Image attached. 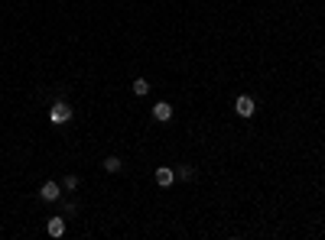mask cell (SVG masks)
Wrapping results in <instances>:
<instances>
[{"label": "cell", "instance_id": "10", "mask_svg": "<svg viewBox=\"0 0 325 240\" xmlns=\"http://www.w3.org/2000/svg\"><path fill=\"white\" fill-rule=\"evenodd\" d=\"M192 175H195V172H192V166H179L176 169V179H192Z\"/></svg>", "mask_w": 325, "mask_h": 240}, {"label": "cell", "instance_id": "9", "mask_svg": "<svg viewBox=\"0 0 325 240\" xmlns=\"http://www.w3.org/2000/svg\"><path fill=\"white\" fill-rule=\"evenodd\" d=\"M62 188H65V191H75V188H78V175H65Z\"/></svg>", "mask_w": 325, "mask_h": 240}, {"label": "cell", "instance_id": "8", "mask_svg": "<svg viewBox=\"0 0 325 240\" xmlns=\"http://www.w3.org/2000/svg\"><path fill=\"white\" fill-rule=\"evenodd\" d=\"M101 166H104V172H121V169H124V162L117 159V156H107V159L101 162Z\"/></svg>", "mask_w": 325, "mask_h": 240}, {"label": "cell", "instance_id": "3", "mask_svg": "<svg viewBox=\"0 0 325 240\" xmlns=\"http://www.w3.org/2000/svg\"><path fill=\"white\" fill-rule=\"evenodd\" d=\"M150 114H153V120H160V123H169V120H172V104H166V101H156V104H153V111H150Z\"/></svg>", "mask_w": 325, "mask_h": 240}, {"label": "cell", "instance_id": "2", "mask_svg": "<svg viewBox=\"0 0 325 240\" xmlns=\"http://www.w3.org/2000/svg\"><path fill=\"white\" fill-rule=\"evenodd\" d=\"M234 111H238L241 114V117H254V111H257V104H254V98H251V94H241V98L238 101H234Z\"/></svg>", "mask_w": 325, "mask_h": 240}, {"label": "cell", "instance_id": "6", "mask_svg": "<svg viewBox=\"0 0 325 240\" xmlns=\"http://www.w3.org/2000/svg\"><path fill=\"white\" fill-rule=\"evenodd\" d=\"M46 230H49V237H62L65 234V217H49Z\"/></svg>", "mask_w": 325, "mask_h": 240}, {"label": "cell", "instance_id": "5", "mask_svg": "<svg viewBox=\"0 0 325 240\" xmlns=\"http://www.w3.org/2000/svg\"><path fill=\"white\" fill-rule=\"evenodd\" d=\"M172 182H176V169H169V166L156 169V185H160V188H169Z\"/></svg>", "mask_w": 325, "mask_h": 240}, {"label": "cell", "instance_id": "1", "mask_svg": "<svg viewBox=\"0 0 325 240\" xmlns=\"http://www.w3.org/2000/svg\"><path fill=\"white\" fill-rule=\"evenodd\" d=\"M49 120L52 123H68L72 120V107H68L65 101H55V104L49 107Z\"/></svg>", "mask_w": 325, "mask_h": 240}, {"label": "cell", "instance_id": "7", "mask_svg": "<svg viewBox=\"0 0 325 240\" xmlns=\"http://www.w3.org/2000/svg\"><path fill=\"white\" fill-rule=\"evenodd\" d=\"M134 94H137V98H147V94H150V81L147 78H137L134 81Z\"/></svg>", "mask_w": 325, "mask_h": 240}, {"label": "cell", "instance_id": "4", "mask_svg": "<svg viewBox=\"0 0 325 240\" xmlns=\"http://www.w3.org/2000/svg\"><path fill=\"white\" fill-rule=\"evenodd\" d=\"M59 195H62V188H59V182H46L43 188H39V198H43V201H59Z\"/></svg>", "mask_w": 325, "mask_h": 240}]
</instances>
